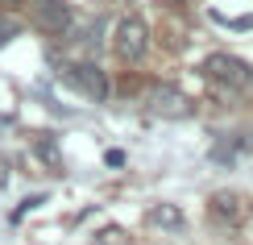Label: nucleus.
<instances>
[{
    "label": "nucleus",
    "mask_w": 253,
    "mask_h": 245,
    "mask_svg": "<svg viewBox=\"0 0 253 245\" xmlns=\"http://www.w3.org/2000/svg\"><path fill=\"white\" fill-rule=\"evenodd\" d=\"M38 25L46 29L50 38H62V34H71V25H75V13H71V4L67 0H38Z\"/></svg>",
    "instance_id": "20e7f679"
},
{
    "label": "nucleus",
    "mask_w": 253,
    "mask_h": 245,
    "mask_svg": "<svg viewBox=\"0 0 253 245\" xmlns=\"http://www.w3.org/2000/svg\"><path fill=\"white\" fill-rule=\"evenodd\" d=\"M62 79H67L79 96H87V100H96V104L108 100V75H104L96 62H67V67H62Z\"/></svg>",
    "instance_id": "f03ea898"
},
{
    "label": "nucleus",
    "mask_w": 253,
    "mask_h": 245,
    "mask_svg": "<svg viewBox=\"0 0 253 245\" xmlns=\"http://www.w3.org/2000/svg\"><path fill=\"white\" fill-rule=\"evenodd\" d=\"M204 75L212 83H224V88H253V67L233 58V54H208L204 58Z\"/></svg>",
    "instance_id": "7ed1b4c3"
},
{
    "label": "nucleus",
    "mask_w": 253,
    "mask_h": 245,
    "mask_svg": "<svg viewBox=\"0 0 253 245\" xmlns=\"http://www.w3.org/2000/svg\"><path fill=\"white\" fill-rule=\"evenodd\" d=\"M17 34H21V21H17V17H0V46L13 42Z\"/></svg>",
    "instance_id": "0eeeda50"
},
{
    "label": "nucleus",
    "mask_w": 253,
    "mask_h": 245,
    "mask_svg": "<svg viewBox=\"0 0 253 245\" xmlns=\"http://www.w3.org/2000/svg\"><path fill=\"white\" fill-rule=\"evenodd\" d=\"M150 108L158 112V116H166V121H183V116H191V100H187L178 88H154L150 92Z\"/></svg>",
    "instance_id": "39448f33"
},
{
    "label": "nucleus",
    "mask_w": 253,
    "mask_h": 245,
    "mask_svg": "<svg viewBox=\"0 0 253 245\" xmlns=\"http://www.w3.org/2000/svg\"><path fill=\"white\" fill-rule=\"evenodd\" d=\"M150 220H154V225H170V229H178V225H183V212H178V208H154L150 212Z\"/></svg>",
    "instance_id": "423d86ee"
},
{
    "label": "nucleus",
    "mask_w": 253,
    "mask_h": 245,
    "mask_svg": "<svg viewBox=\"0 0 253 245\" xmlns=\"http://www.w3.org/2000/svg\"><path fill=\"white\" fill-rule=\"evenodd\" d=\"M112 46L125 62H141L145 50H150V25L141 17H121L117 21V34H112Z\"/></svg>",
    "instance_id": "f257e3e1"
}]
</instances>
